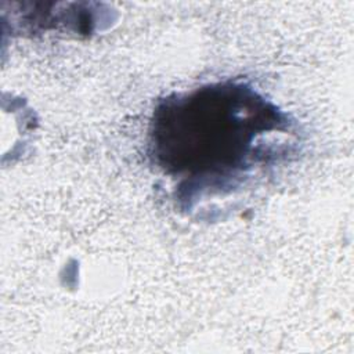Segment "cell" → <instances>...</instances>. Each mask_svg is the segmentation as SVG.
Returning a JSON list of instances; mask_svg holds the SVG:
<instances>
[{"label":"cell","mask_w":354,"mask_h":354,"mask_svg":"<svg viewBox=\"0 0 354 354\" xmlns=\"http://www.w3.org/2000/svg\"><path fill=\"white\" fill-rule=\"evenodd\" d=\"M288 124L270 102L241 84H212L166 100L155 112V163L187 188H218L271 156Z\"/></svg>","instance_id":"6da1fadb"}]
</instances>
